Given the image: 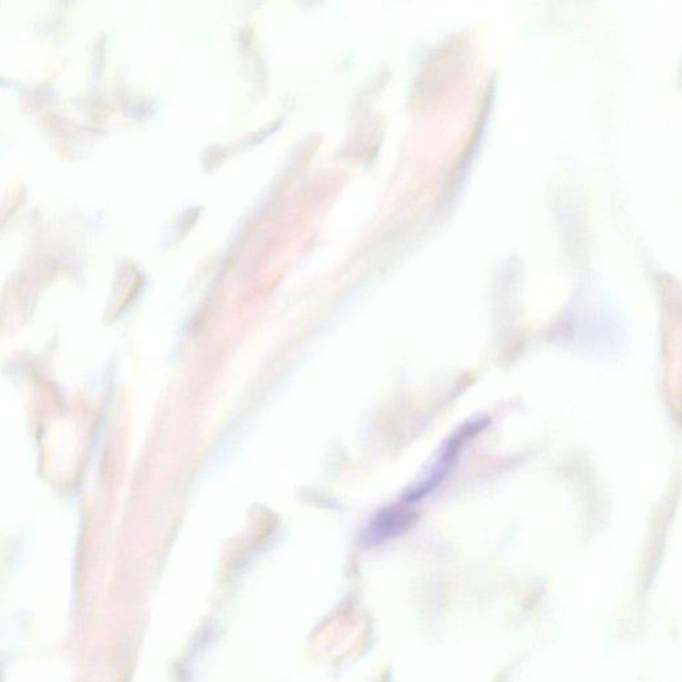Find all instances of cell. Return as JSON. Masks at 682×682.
<instances>
[{"instance_id": "2", "label": "cell", "mask_w": 682, "mask_h": 682, "mask_svg": "<svg viewBox=\"0 0 682 682\" xmlns=\"http://www.w3.org/2000/svg\"><path fill=\"white\" fill-rule=\"evenodd\" d=\"M415 520V513L409 509V504L397 505L381 512L367 529L363 537L365 545H377L384 543L392 537L400 535Z\"/></svg>"}, {"instance_id": "1", "label": "cell", "mask_w": 682, "mask_h": 682, "mask_svg": "<svg viewBox=\"0 0 682 682\" xmlns=\"http://www.w3.org/2000/svg\"><path fill=\"white\" fill-rule=\"evenodd\" d=\"M488 425L487 419H477L468 421L464 425H461L459 429L447 441H445L443 447H441L439 456L433 461L431 467H429L427 475L423 477L404 496L405 504L417 503V501L425 499V497L431 495L435 492L441 484L447 480V477L451 475L453 469L456 467L457 460L460 459L461 452H463L464 445L467 441L472 440L473 437L479 435L481 431Z\"/></svg>"}]
</instances>
